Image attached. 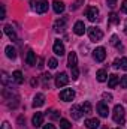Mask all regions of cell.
Listing matches in <instances>:
<instances>
[{
    "instance_id": "cell-44",
    "label": "cell",
    "mask_w": 127,
    "mask_h": 129,
    "mask_svg": "<svg viewBox=\"0 0 127 129\" xmlns=\"http://www.w3.org/2000/svg\"><path fill=\"white\" fill-rule=\"evenodd\" d=\"M117 129H120V128H117Z\"/></svg>"
},
{
    "instance_id": "cell-16",
    "label": "cell",
    "mask_w": 127,
    "mask_h": 129,
    "mask_svg": "<svg viewBox=\"0 0 127 129\" xmlns=\"http://www.w3.org/2000/svg\"><path fill=\"white\" fill-rule=\"evenodd\" d=\"M43 104H45V96H43L42 93H37V95L34 96V101H33V107L37 108V107H42Z\"/></svg>"
},
{
    "instance_id": "cell-34",
    "label": "cell",
    "mask_w": 127,
    "mask_h": 129,
    "mask_svg": "<svg viewBox=\"0 0 127 129\" xmlns=\"http://www.w3.org/2000/svg\"><path fill=\"white\" fill-rule=\"evenodd\" d=\"M2 81H3V84H5V86L8 84V75H6V72H3V74H2Z\"/></svg>"
},
{
    "instance_id": "cell-14",
    "label": "cell",
    "mask_w": 127,
    "mask_h": 129,
    "mask_svg": "<svg viewBox=\"0 0 127 129\" xmlns=\"http://www.w3.org/2000/svg\"><path fill=\"white\" fill-rule=\"evenodd\" d=\"M66 29V18H60L54 23V30L55 32H63Z\"/></svg>"
},
{
    "instance_id": "cell-3",
    "label": "cell",
    "mask_w": 127,
    "mask_h": 129,
    "mask_svg": "<svg viewBox=\"0 0 127 129\" xmlns=\"http://www.w3.org/2000/svg\"><path fill=\"white\" fill-rule=\"evenodd\" d=\"M88 36H90V41L93 42H99L102 38H103V32L97 27H90L88 29Z\"/></svg>"
},
{
    "instance_id": "cell-20",
    "label": "cell",
    "mask_w": 127,
    "mask_h": 129,
    "mask_svg": "<svg viewBox=\"0 0 127 129\" xmlns=\"http://www.w3.org/2000/svg\"><path fill=\"white\" fill-rule=\"evenodd\" d=\"M12 80H14L17 84H23L24 78H23V74H21V71H15V72L12 74Z\"/></svg>"
},
{
    "instance_id": "cell-19",
    "label": "cell",
    "mask_w": 127,
    "mask_h": 129,
    "mask_svg": "<svg viewBox=\"0 0 127 129\" xmlns=\"http://www.w3.org/2000/svg\"><path fill=\"white\" fill-rule=\"evenodd\" d=\"M52 8H54L55 14H61V12L64 11V3H63V2H58V0H55V2L52 3Z\"/></svg>"
},
{
    "instance_id": "cell-9",
    "label": "cell",
    "mask_w": 127,
    "mask_h": 129,
    "mask_svg": "<svg viewBox=\"0 0 127 129\" xmlns=\"http://www.w3.org/2000/svg\"><path fill=\"white\" fill-rule=\"evenodd\" d=\"M52 50H54V53H55L57 56H60V57H61V56L64 54V45H63V42L57 39V41L54 42V45H52Z\"/></svg>"
},
{
    "instance_id": "cell-26",
    "label": "cell",
    "mask_w": 127,
    "mask_h": 129,
    "mask_svg": "<svg viewBox=\"0 0 127 129\" xmlns=\"http://www.w3.org/2000/svg\"><path fill=\"white\" fill-rule=\"evenodd\" d=\"M70 122L69 120H66V119H61L60 120V129H70Z\"/></svg>"
},
{
    "instance_id": "cell-2",
    "label": "cell",
    "mask_w": 127,
    "mask_h": 129,
    "mask_svg": "<svg viewBox=\"0 0 127 129\" xmlns=\"http://www.w3.org/2000/svg\"><path fill=\"white\" fill-rule=\"evenodd\" d=\"M112 119L115 123L118 125H123L124 120H126V116H124V108L121 105H115L114 107V113H112Z\"/></svg>"
},
{
    "instance_id": "cell-21",
    "label": "cell",
    "mask_w": 127,
    "mask_h": 129,
    "mask_svg": "<svg viewBox=\"0 0 127 129\" xmlns=\"http://www.w3.org/2000/svg\"><path fill=\"white\" fill-rule=\"evenodd\" d=\"M26 62H27V64H30V66H34V64H36V54H34L33 51H29V53H27Z\"/></svg>"
},
{
    "instance_id": "cell-12",
    "label": "cell",
    "mask_w": 127,
    "mask_h": 129,
    "mask_svg": "<svg viewBox=\"0 0 127 129\" xmlns=\"http://www.w3.org/2000/svg\"><path fill=\"white\" fill-rule=\"evenodd\" d=\"M46 11H48V2H46V0H39V2L36 3V12L43 14V12H46Z\"/></svg>"
},
{
    "instance_id": "cell-37",
    "label": "cell",
    "mask_w": 127,
    "mask_h": 129,
    "mask_svg": "<svg viewBox=\"0 0 127 129\" xmlns=\"http://www.w3.org/2000/svg\"><path fill=\"white\" fill-rule=\"evenodd\" d=\"M103 99L109 102V101H112V95H109V93H103Z\"/></svg>"
},
{
    "instance_id": "cell-36",
    "label": "cell",
    "mask_w": 127,
    "mask_h": 129,
    "mask_svg": "<svg viewBox=\"0 0 127 129\" xmlns=\"http://www.w3.org/2000/svg\"><path fill=\"white\" fill-rule=\"evenodd\" d=\"M37 68H39V69H42V68H43V59H42V57H39V59H37Z\"/></svg>"
},
{
    "instance_id": "cell-17",
    "label": "cell",
    "mask_w": 127,
    "mask_h": 129,
    "mask_svg": "<svg viewBox=\"0 0 127 129\" xmlns=\"http://www.w3.org/2000/svg\"><path fill=\"white\" fill-rule=\"evenodd\" d=\"M117 84H120V78H118L115 74L109 75V80H108V86H109V89H114V87H117Z\"/></svg>"
},
{
    "instance_id": "cell-28",
    "label": "cell",
    "mask_w": 127,
    "mask_h": 129,
    "mask_svg": "<svg viewBox=\"0 0 127 129\" xmlns=\"http://www.w3.org/2000/svg\"><path fill=\"white\" fill-rule=\"evenodd\" d=\"M111 45H114V47H118V45H120V41H118V36H115V35H114V36L111 38Z\"/></svg>"
},
{
    "instance_id": "cell-18",
    "label": "cell",
    "mask_w": 127,
    "mask_h": 129,
    "mask_svg": "<svg viewBox=\"0 0 127 129\" xmlns=\"http://www.w3.org/2000/svg\"><path fill=\"white\" fill-rule=\"evenodd\" d=\"M32 122H33V125H34L36 128H37V126H40V125L43 123V114H42V113H36V114L33 116Z\"/></svg>"
},
{
    "instance_id": "cell-4",
    "label": "cell",
    "mask_w": 127,
    "mask_h": 129,
    "mask_svg": "<svg viewBox=\"0 0 127 129\" xmlns=\"http://www.w3.org/2000/svg\"><path fill=\"white\" fill-rule=\"evenodd\" d=\"M93 57H94L96 62H103L106 59V50L103 47H97L93 51Z\"/></svg>"
},
{
    "instance_id": "cell-31",
    "label": "cell",
    "mask_w": 127,
    "mask_h": 129,
    "mask_svg": "<svg viewBox=\"0 0 127 129\" xmlns=\"http://www.w3.org/2000/svg\"><path fill=\"white\" fill-rule=\"evenodd\" d=\"M57 64H58V62H57L55 59H49V68H51V69H55Z\"/></svg>"
},
{
    "instance_id": "cell-39",
    "label": "cell",
    "mask_w": 127,
    "mask_h": 129,
    "mask_svg": "<svg viewBox=\"0 0 127 129\" xmlns=\"http://www.w3.org/2000/svg\"><path fill=\"white\" fill-rule=\"evenodd\" d=\"M5 17H6V11H5V6H3V5H2V17H0V18H2V20H3V18H5Z\"/></svg>"
},
{
    "instance_id": "cell-5",
    "label": "cell",
    "mask_w": 127,
    "mask_h": 129,
    "mask_svg": "<svg viewBox=\"0 0 127 129\" xmlns=\"http://www.w3.org/2000/svg\"><path fill=\"white\" fill-rule=\"evenodd\" d=\"M67 83H69V77H67L66 72H61V74L57 75V78H55V86H57L58 89H60V87H64Z\"/></svg>"
},
{
    "instance_id": "cell-42",
    "label": "cell",
    "mask_w": 127,
    "mask_h": 129,
    "mask_svg": "<svg viewBox=\"0 0 127 129\" xmlns=\"http://www.w3.org/2000/svg\"><path fill=\"white\" fill-rule=\"evenodd\" d=\"M43 129H55V126H54V125H45Z\"/></svg>"
},
{
    "instance_id": "cell-1",
    "label": "cell",
    "mask_w": 127,
    "mask_h": 129,
    "mask_svg": "<svg viewBox=\"0 0 127 129\" xmlns=\"http://www.w3.org/2000/svg\"><path fill=\"white\" fill-rule=\"evenodd\" d=\"M67 64L69 68L72 69V78L73 80H78L79 77V71H78V57H76V53H69V57H67Z\"/></svg>"
},
{
    "instance_id": "cell-24",
    "label": "cell",
    "mask_w": 127,
    "mask_h": 129,
    "mask_svg": "<svg viewBox=\"0 0 127 129\" xmlns=\"http://www.w3.org/2000/svg\"><path fill=\"white\" fill-rule=\"evenodd\" d=\"M109 24H120V17L115 12L109 14Z\"/></svg>"
},
{
    "instance_id": "cell-29",
    "label": "cell",
    "mask_w": 127,
    "mask_h": 129,
    "mask_svg": "<svg viewBox=\"0 0 127 129\" xmlns=\"http://www.w3.org/2000/svg\"><path fill=\"white\" fill-rule=\"evenodd\" d=\"M84 3V0H76L73 5H72V11H76V9H79V6Z\"/></svg>"
},
{
    "instance_id": "cell-23",
    "label": "cell",
    "mask_w": 127,
    "mask_h": 129,
    "mask_svg": "<svg viewBox=\"0 0 127 129\" xmlns=\"http://www.w3.org/2000/svg\"><path fill=\"white\" fill-rule=\"evenodd\" d=\"M5 51H6V56H8L9 59H15V57H17V51H15V48H14L12 45H8Z\"/></svg>"
},
{
    "instance_id": "cell-40",
    "label": "cell",
    "mask_w": 127,
    "mask_h": 129,
    "mask_svg": "<svg viewBox=\"0 0 127 129\" xmlns=\"http://www.w3.org/2000/svg\"><path fill=\"white\" fill-rule=\"evenodd\" d=\"M114 68H120V59H115V62H114Z\"/></svg>"
},
{
    "instance_id": "cell-7",
    "label": "cell",
    "mask_w": 127,
    "mask_h": 129,
    "mask_svg": "<svg viewBox=\"0 0 127 129\" xmlns=\"http://www.w3.org/2000/svg\"><path fill=\"white\" fill-rule=\"evenodd\" d=\"M85 14H87V18L90 21H96L97 17H99V9L96 6H90V8H87V12Z\"/></svg>"
},
{
    "instance_id": "cell-25",
    "label": "cell",
    "mask_w": 127,
    "mask_h": 129,
    "mask_svg": "<svg viewBox=\"0 0 127 129\" xmlns=\"http://www.w3.org/2000/svg\"><path fill=\"white\" fill-rule=\"evenodd\" d=\"M82 111H84V114H91V111H93L91 104H90V102H84V105H82Z\"/></svg>"
},
{
    "instance_id": "cell-32",
    "label": "cell",
    "mask_w": 127,
    "mask_h": 129,
    "mask_svg": "<svg viewBox=\"0 0 127 129\" xmlns=\"http://www.w3.org/2000/svg\"><path fill=\"white\" fill-rule=\"evenodd\" d=\"M42 80H43V83H48V81L51 80V75H49V74H43V75H42Z\"/></svg>"
},
{
    "instance_id": "cell-22",
    "label": "cell",
    "mask_w": 127,
    "mask_h": 129,
    "mask_svg": "<svg viewBox=\"0 0 127 129\" xmlns=\"http://www.w3.org/2000/svg\"><path fill=\"white\" fill-rule=\"evenodd\" d=\"M96 77H97V81L103 83V81H106L108 74H106V71H105V69H99V71H97V74H96Z\"/></svg>"
},
{
    "instance_id": "cell-15",
    "label": "cell",
    "mask_w": 127,
    "mask_h": 129,
    "mask_svg": "<svg viewBox=\"0 0 127 129\" xmlns=\"http://www.w3.org/2000/svg\"><path fill=\"white\" fill-rule=\"evenodd\" d=\"M85 126H87V129H99L100 122L97 119H87L85 120Z\"/></svg>"
},
{
    "instance_id": "cell-43",
    "label": "cell",
    "mask_w": 127,
    "mask_h": 129,
    "mask_svg": "<svg viewBox=\"0 0 127 129\" xmlns=\"http://www.w3.org/2000/svg\"><path fill=\"white\" fill-rule=\"evenodd\" d=\"M124 33H126V35H127V26H126V29H124Z\"/></svg>"
},
{
    "instance_id": "cell-35",
    "label": "cell",
    "mask_w": 127,
    "mask_h": 129,
    "mask_svg": "<svg viewBox=\"0 0 127 129\" xmlns=\"http://www.w3.org/2000/svg\"><path fill=\"white\" fill-rule=\"evenodd\" d=\"M106 3H108L109 8H114V6L117 5V0H106Z\"/></svg>"
},
{
    "instance_id": "cell-6",
    "label": "cell",
    "mask_w": 127,
    "mask_h": 129,
    "mask_svg": "<svg viewBox=\"0 0 127 129\" xmlns=\"http://www.w3.org/2000/svg\"><path fill=\"white\" fill-rule=\"evenodd\" d=\"M75 98V92L72 90V89H64L60 92V99L64 101V102H69V101H72Z\"/></svg>"
},
{
    "instance_id": "cell-11",
    "label": "cell",
    "mask_w": 127,
    "mask_h": 129,
    "mask_svg": "<svg viewBox=\"0 0 127 129\" xmlns=\"http://www.w3.org/2000/svg\"><path fill=\"white\" fill-rule=\"evenodd\" d=\"M73 32H75V35H78V36H82L85 33V24L82 21H76L75 26H73Z\"/></svg>"
},
{
    "instance_id": "cell-30",
    "label": "cell",
    "mask_w": 127,
    "mask_h": 129,
    "mask_svg": "<svg viewBox=\"0 0 127 129\" xmlns=\"http://www.w3.org/2000/svg\"><path fill=\"white\" fill-rule=\"evenodd\" d=\"M120 68H121V69H124V71H127V59H126V57L120 59Z\"/></svg>"
},
{
    "instance_id": "cell-13",
    "label": "cell",
    "mask_w": 127,
    "mask_h": 129,
    "mask_svg": "<svg viewBox=\"0 0 127 129\" xmlns=\"http://www.w3.org/2000/svg\"><path fill=\"white\" fill-rule=\"evenodd\" d=\"M3 32L9 36V39H11L12 42H17V41H18V38H17V33L12 30V27H11V26H5V27H3Z\"/></svg>"
},
{
    "instance_id": "cell-38",
    "label": "cell",
    "mask_w": 127,
    "mask_h": 129,
    "mask_svg": "<svg viewBox=\"0 0 127 129\" xmlns=\"http://www.w3.org/2000/svg\"><path fill=\"white\" fill-rule=\"evenodd\" d=\"M2 129H12V128H11V125H9L8 122H3V125H2Z\"/></svg>"
},
{
    "instance_id": "cell-41",
    "label": "cell",
    "mask_w": 127,
    "mask_h": 129,
    "mask_svg": "<svg viewBox=\"0 0 127 129\" xmlns=\"http://www.w3.org/2000/svg\"><path fill=\"white\" fill-rule=\"evenodd\" d=\"M51 117H52V119H58L60 116L57 114V111H52V114H51Z\"/></svg>"
},
{
    "instance_id": "cell-33",
    "label": "cell",
    "mask_w": 127,
    "mask_h": 129,
    "mask_svg": "<svg viewBox=\"0 0 127 129\" xmlns=\"http://www.w3.org/2000/svg\"><path fill=\"white\" fill-rule=\"evenodd\" d=\"M121 11L127 14V0H123V5H121Z\"/></svg>"
},
{
    "instance_id": "cell-10",
    "label": "cell",
    "mask_w": 127,
    "mask_h": 129,
    "mask_svg": "<svg viewBox=\"0 0 127 129\" xmlns=\"http://www.w3.org/2000/svg\"><path fill=\"white\" fill-rule=\"evenodd\" d=\"M97 113H99L100 117H108V113H109L108 105H106L105 102H99V104H97Z\"/></svg>"
},
{
    "instance_id": "cell-27",
    "label": "cell",
    "mask_w": 127,
    "mask_h": 129,
    "mask_svg": "<svg viewBox=\"0 0 127 129\" xmlns=\"http://www.w3.org/2000/svg\"><path fill=\"white\" fill-rule=\"evenodd\" d=\"M120 86H121L123 89H127V75H123V77H121V80H120Z\"/></svg>"
},
{
    "instance_id": "cell-8",
    "label": "cell",
    "mask_w": 127,
    "mask_h": 129,
    "mask_svg": "<svg viewBox=\"0 0 127 129\" xmlns=\"http://www.w3.org/2000/svg\"><path fill=\"white\" fill-rule=\"evenodd\" d=\"M70 114H72V117H73L75 120H79V119L82 117V114H84L82 107H79V105H73V107L70 108Z\"/></svg>"
}]
</instances>
